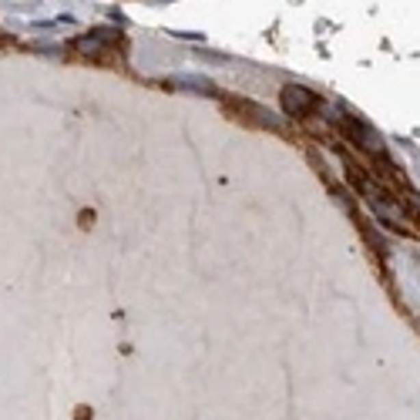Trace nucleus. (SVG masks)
<instances>
[{
	"mask_svg": "<svg viewBox=\"0 0 420 420\" xmlns=\"http://www.w3.org/2000/svg\"><path fill=\"white\" fill-rule=\"evenodd\" d=\"M313 105H316V94H313V91H306V88L289 84V88L283 91V108H286L289 115H306Z\"/></svg>",
	"mask_w": 420,
	"mask_h": 420,
	"instance_id": "obj_1",
	"label": "nucleus"
},
{
	"mask_svg": "<svg viewBox=\"0 0 420 420\" xmlns=\"http://www.w3.org/2000/svg\"><path fill=\"white\" fill-rule=\"evenodd\" d=\"M101 34H91V38H81L77 40V51H81V54H88V57H98V54H101Z\"/></svg>",
	"mask_w": 420,
	"mask_h": 420,
	"instance_id": "obj_2",
	"label": "nucleus"
}]
</instances>
